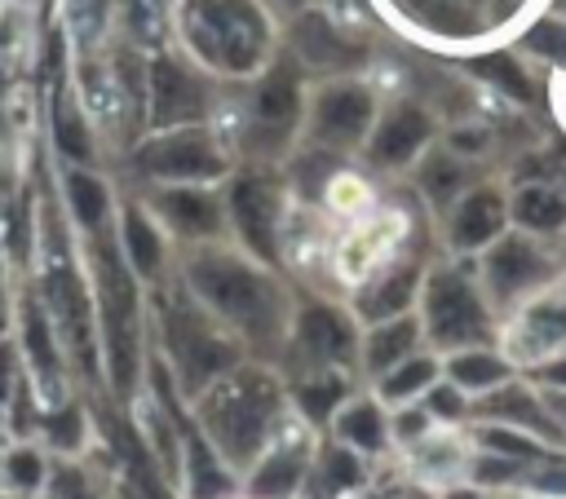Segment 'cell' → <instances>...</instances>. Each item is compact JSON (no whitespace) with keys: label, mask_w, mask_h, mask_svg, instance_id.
Masks as SVG:
<instances>
[{"label":"cell","mask_w":566,"mask_h":499,"mask_svg":"<svg viewBox=\"0 0 566 499\" xmlns=\"http://www.w3.org/2000/svg\"><path fill=\"white\" fill-rule=\"evenodd\" d=\"M433 137V119L420 102H398L389 106L376 124H371V137H367V155L376 168H407L424 155Z\"/></svg>","instance_id":"cell-13"},{"label":"cell","mask_w":566,"mask_h":499,"mask_svg":"<svg viewBox=\"0 0 566 499\" xmlns=\"http://www.w3.org/2000/svg\"><path fill=\"white\" fill-rule=\"evenodd\" d=\"M44 499H115V495H106V486L84 459H53Z\"/></svg>","instance_id":"cell-32"},{"label":"cell","mask_w":566,"mask_h":499,"mask_svg":"<svg viewBox=\"0 0 566 499\" xmlns=\"http://www.w3.org/2000/svg\"><path fill=\"white\" fill-rule=\"evenodd\" d=\"M544 384L566 389V358H557V362H548V367H544Z\"/></svg>","instance_id":"cell-43"},{"label":"cell","mask_w":566,"mask_h":499,"mask_svg":"<svg viewBox=\"0 0 566 499\" xmlns=\"http://www.w3.org/2000/svg\"><path fill=\"white\" fill-rule=\"evenodd\" d=\"M115 238H119V252H124L128 269L137 274V283H159L164 278L168 243H164V225L155 221L150 208L124 203V212L115 221Z\"/></svg>","instance_id":"cell-17"},{"label":"cell","mask_w":566,"mask_h":499,"mask_svg":"<svg viewBox=\"0 0 566 499\" xmlns=\"http://www.w3.org/2000/svg\"><path fill=\"white\" fill-rule=\"evenodd\" d=\"M35 442H40L53 459H84V450H88V442H93V420H88L84 402H80V397H62V402L44 406Z\"/></svg>","instance_id":"cell-21"},{"label":"cell","mask_w":566,"mask_h":499,"mask_svg":"<svg viewBox=\"0 0 566 499\" xmlns=\"http://www.w3.org/2000/svg\"><path fill=\"white\" fill-rule=\"evenodd\" d=\"M358 477H363V468H358V455H354L349 446H332V450H323V455H318L314 481H318V490H323V495L349 490V486H358Z\"/></svg>","instance_id":"cell-36"},{"label":"cell","mask_w":566,"mask_h":499,"mask_svg":"<svg viewBox=\"0 0 566 499\" xmlns=\"http://www.w3.org/2000/svg\"><path fill=\"white\" fill-rule=\"evenodd\" d=\"M544 402H548V411H553V420H557V424L566 428V389H553V393H548Z\"/></svg>","instance_id":"cell-44"},{"label":"cell","mask_w":566,"mask_h":499,"mask_svg":"<svg viewBox=\"0 0 566 499\" xmlns=\"http://www.w3.org/2000/svg\"><path fill=\"white\" fill-rule=\"evenodd\" d=\"M482 446L491 455H504V459H517V464H531V459H553L544 442H535L531 433H517L509 424H495V428H482Z\"/></svg>","instance_id":"cell-35"},{"label":"cell","mask_w":566,"mask_h":499,"mask_svg":"<svg viewBox=\"0 0 566 499\" xmlns=\"http://www.w3.org/2000/svg\"><path fill=\"white\" fill-rule=\"evenodd\" d=\"M478 71L486 75V79H495L504 93H513L517 102H526L531 97V84H526V75H522V66L509 57V53H495V57H482L478 62Z\"/></svg>","instance_id":"cell-37"},{"label":"cell","mask_w":566,"mask_h":499,"mask_svg":"<svg viewBox=\"0 0 566 499\" xmlns=\"http://www.w3.org/2000/svg\"><path fill=\"white\" fill-rule=\"evenodd\" d=\"M310 473V459H305V446H274L270 455H261L243 481L248 499H292L301 490Z\"/></svg>","instance_id":"cell-22"},{"label":"cell","mask_w":566,"mask_h":499,"mask_svg":"<svg viewBox=\"0 0 566 499\" xmlns=\"http://www.w3.org/2000/svg\"><path fill=\"white\" fill-rule=\"evenodd\" d=\"M420 185H424L429 199L455 203L460 199V185H464V163L451 150H429L424 163H420Z\"/></svg>","instance_id":"cell-33"},{"label":"cell","mask_w":566,"mask_h":499,"mask_svg":"<svg viewBox=\"0 0 566 499\" xmlns=\"http://www.w3.org/2000/svg\"><path fill=\"white\" fill-rule=\"evenodd\" d=\"M296 397H301V406H305V415L310 420H332L345 402V380L336 375V371H318L314 380H305L301 389H296Z\"/></svg>","instance_id":"cell-34"},{"label":"cell","mask_w":566,"mask_h":499,"mask_svg":"<svg viewBox=\"0 0 566 499\" xmlns=\"http://www.w3.org/2000/svg\"><path fill=\"white\" fill-rule=\"evenodd\" d=\"M416 344H420V322H416L411 314H398V318H385V322H376V327L367 331L363 362H367L376 375H385L389 367L407 362V358L416 353Z\"/></svg>","instance_id":"cell-25"},{"label":"cell","mask_w":566,"mask_h":499,"mask_svg":"<svg viewBox=\"0 0 566 499\" xmlns=\"http://www.w3.org/2000/svg\"><path fill=\"white\" fill-rule=\"evenodd\" d=\"M0 269H9V252H4V238H0Z\"/></svg>","instance_id":"cell-47"},{"label":"cell","mask_w":566,"mask_h":499,"mask_svg":"<svg viewBox=\"0 0 566 499\" xmlns=\"http://www.w3.org/2000/svg\"><path fill=\"white\" fill-rule=\"evenodd\" d=\"M424 424H429V411L420 406V411L398 415V424H394V428H398V437H402V442H411V437H420V428H424Z\"/></svg>","instance_id":"cell-41"},{"label":"cell","mask_w":566,"mask_h":499,"mask_svg":"<svg viewBox=\"0 0 566 499\" xmlns=\"http://www.w3.org/2000/svg\"><path fill=\"white\" fill-rule=\"evenodd\" d=\"M416 287H420V269H416V265H402V269L385 274V278L363 296V314H367V318H376V322L398 318V314H407V305H411Z\"/></svg>","instance_id":"cell-30"},{"label":"cell","mask_w":566,"mask_h":499,"mask_svg":"<svg viewBox=\"0 0 566 499\" xmlns=\"http://www.w3.org/2000/svg\"><path fill=\"white\" fill-rule=\"evenodd\" d=\"M22 380H27V367H22L18 340H13V336H0V411L9 406V397L18 393Z\"/></svg>","instance_id":"cell-39"},{"label":"cell","mask_w":566,"mask_h":499,"mask_svg":"<svg viewBox=\"0 0 566 499\" xmlns=\"http://www.w3.org/2000/svg\"><path fill=\"white\" fill-rule=\"evenodd\" d=\"M292 49H296L301 62H310V66H318V71H345V66H354L358 53H363V49H358L336 22H327L323 13H305V18L292 26Z\"/></svg>","instance_id":"cell-20"},{"label":"cell","mask_w":566,"mask_h":499,"mask_svg":"<svg viewBox=\"0 0 566 499\" xmlns=\"http://www.w3.org/2000/svg\"><path fill=\"white\" fill-rule=\"evenodd\" d=\"M535 486H544V490H566V464H548V473H539Z\"/></svg>","instance_id":"cell-42"},{"label":"cell","mask_w":566,"mask_h":499,"mask_svg":"<svg viewBox=\"0 0 566 499\" xmlns=\"http://www.w3.org/2000/svg\"><path fill=\"white\" fill-rule=\"evenodd\" d=\"M146 93H150V124L155 128H186L208 115V79L186 66L172 53H159L146 71Z\"/></svg>","instance_id":"cell-11"},{"label":"cell","mask_w":566,"mask_h":499,"mask_svg":"<svg viewBox=\"0 0 566 499\" xmlns=\"http://www.w3.org/2000/svg\"><path fill=\"white\" fill-rule=\"evenodd\" d=\"M195 402H199L195 424L203 428V437L217 446V455L234 473L239 468L248 473L261 459V450L283 415V393L261 371H239V367L230 375H221L217 384H208Z\"/></svg>","instance_id":"cell-2"},{"label":"cell","mask_w":566,"mask_h":499,"mask_svg":"<svg viewBox=\"0 0 566 499\" xmlns=\"http://www.w3.org/2000/svg\"><path fill=\"white\" fill-rule=\"evenodd\" d=\"M181 283L226 331L243 336L248 344L270 349L283 336V291L252 261L199 243L181 261Z\"/></svg>","instance_id":"cell-1"},{"label":"cell","mask_w":566,"mask_h":499,"mask_svg":"<svg viewBox=\"0 0 566 499\" xmlns=\"http://www.w3.org/2000/svg\"><path fill=\"white\" fill-rule=\"evenodd\" d=\"M504 225H509V203L500 190L482 185V190H464L455 203H451V216H447V243L455 252H478V247H491L495 238H504Z\"/></svg>","instance_id":"cell-15"},{"label":"cell","mask_w":566,"mask_h":499,"mask_svg":"<svg viewBox=\"0 0 566 499\" xmlns=\"http://www.w3.org/2000/svg\"><path fill=\"white\" fill-rule=\"evenodd\" d=\"M150 212L168 234L186 243H208L226 225V199H217L208 185H159L150 194Z\"/></svg>","instance_id":"cell-12"},{"label":"cell","mask_w":566,"mask_h":499,"mask_svg":"<svg viewBox=\"0 0 566 499\" xmlns=\"http://www.w3.org/2000/svg\"><path fill=\"white\" fill-rule=\"evenodd\" d=\"M526 49L553 62H566V22H539L526 31Z\"/></svg>","instance_id":"cell-40"},{"label":"cell","mask_w":566,"mask_h":499,"mask_svg":"<svg viewBox=\"0 0 566 499\" xmlns=\"http://www.w3.org/2000/svg\"><path fill=\"white\" fill-rule=\"evenodd\" d=\"M53 146H57V155L71 168H93V132H88V119L66 97L53 102Z\"/></svg>","instance_id":"cell-29"},{"label":"cell","mask_w":566,"mask_h":499,"mask_svg":"<svg viewBox=\"0 0 566 499\" xmlns=\"http://www.w3.org/2000/svg\"><path fill=\"white\" fill-rule=\"evenodd\" d=\"M296 124H301V71L292 62H279L252 88L248 119H243V150L270 159L287 146Z\"/></svg>","instance_id":"cell-8"},{"label":"cell","mask_w":566,"mask_h":499,"mask_svg":"<svg viewBox=\"0 0 566 499\" xmlns=\"http://www.w3.org/2000/svg\"><path fill=\"white\" fill-rule=\"evenodd\" d=\"M424 331L438 349H451V353L491 340L486 305L464 274L438 269L424 278Z\"/></svg>","instance_id":"cell-6"},{"label":"cell","mask_w":566,"mask_h":499,"mask_svg":"<svg viewBox=\"0 0 566 499\" xmlns=\"http://www.w3.org/2000/svg\"><path fill=\"white\" fill-rule=\"evenodd\" d=\"M429 415H438V420H460L464 415V389L460 384H451V380H433L429 389H424V402H420Z\"/></svg>","instance_id":"cell-38"},{"label":"cell","mask_w":566,"mask_h":499,"mask_svg":"<svg viewBox=\"0 0 566 499\" xmlns=\"http://www.w3.org/2000/svg\"><path fill=\"white\" fill-rule=\"evenodd\" d=\"M146 4H168V0H146Z\"/></svg>","instance_id":"cell-48"},{"label":"cell","mask_w":566,"mask_h":499,"mask_svg":"<svg viewBox=\"0 0 566 499\" xmlns=\"http://www.w3.org/2000/svg\"><path fill=\"white\" fill-rule=\"evenodd\" d=\"M190 53L226 75H248L270 44V26L252 0H181Z\"/></svg>","instance_id":"cell-4"},{"label":"cell","mask_w":566,"mask_h":499,"mask_svg":"<svg viewBox=\"0 0 566 499\" xmlns=\"http://www.w3.org/2000/svg\"><path fill=\"white\" fill-rule=\"evenodd\" d=\"M292 4H305V0H292Z\"/></svg>","instance_id":"cell-49"},{"label":"cell","mask_w":566,"mask_h":499,"mask_svg":"<svg viewBox=\"0 0 566 499\" xmlns=\"http://www.w3.org/2000/svg\"><path fill=\"white\" fill-rule=\"evenodd\" d=\"M438 380V362L433 358H420V353H411L407 362H398V367H389L385 375H380V397L385 402H394V406H402V402H411V397H424V389Z\"/></svg>","instance_id":"cell-31"},{"label":"cell","mask_w":566,"mask_h":499,"mask_svg":"<svg viewBox=\"0 0 566 499\" xmlns=\"http://www.w3.org/2000/svg\"><path fill=\"white\" fill-rule=\"evenodd\" d=\"M332 433H336V442L349 446V450H380L389 424H385V411H380L376 402H363V397H358V402H345V406L332 415Z\"/></svg>","instance_id":"cell-26"},{"label":"cell","mask_w":566,"mask_h":499,"mask_svg":"<svg viewBox=\"0 0 566 499\" xmlns=\"http://www.w3.org/2000/svg\"><path fill=\"white\" fill-rule=\"evenodd\" d=\"M509 221L526 225L531 234H548L557 225H566V194L553 185H526L513 203H509Z\"/></svg>","instance_id":"cell-28"},{"label":"cell","mask_w":566,"mask_h":499,"mask_svg":"<svg viewBox=\"0 0 566 499\" xmlns=\"http://www.w3.org/2000/svg\"><path fill=\"white\" fill-rule=\"evenodd\" d=\"M354 322L332 305H305L296 318V349L318 371H336L354 358Z\"/></svg>","instance_id":"cell-16"},{"label":"cell","mask_w":566,"mask_h":499,"mask_svg":"<svg viewBox=\"0 0 566 499\" xmlns=\"http://www.w3.org/2000/svg\"><path fill=\"white\" fill-rule=\"evenodd\" d=\"M49 468H53V455H49V450H44L35 437L4 442V446H0V490L44 499Z\"/></svg>","instance_id":"cell-23"},{"label":"cell","mask_w":566,"mask_h":499,"mask_svg":"<svg viewBox=\"0 0 566 499\" xmlns=\"http://www.w3.org/2000/svg\"><path fill=\"white\" fill-rule=\"evenodd\" d=\"M447 380L460 384L464 393H486V389H500L509 380V362L482 344L473 349H455L451 362H447Z\"/></svg>","instance_id":"cell-27"},{"label":"cell","mask_w":566,"mask_h":499,"mask_svg":"<svg viewBox=\"0 0 566 499\" xmlns=\"http://www.w3.org/2000/svg\"><path fill=\"white\" fill-rule=\"evenodd\" d=\"M562 9H566V0H562Z\"/></svg>","instance_id":"cell-50"},{"label":"cell","mask_w":566,"mask_h":499,"mask_svg":"<svg viewBox=\"0 0 566 499\" xmlns=\"http://www.w3.org/2000/svg\"><path fill=\"white\" fill-rule=\"evenodd\" d=\"M181 481L186 499H226L234 495V468L217 455L199 424H181Z\"/></svg>","instance_id":"cell-18"},{"label":"cell","mask_w":566,"mask_h":499,"mask_svg":"<svg viewBox=\"0 0 566 499\" xmlns=\"http://www.w3.org/2000/svg\"><path fill=\"white\" fill-rule=\"evenodd\" d=\"M482 278H486V287H491V296H495L500 305H509V300H517L522 291H531V287H539V283L548 278V256H544L531 238L504 234V238H495V243L486 247V256H482Z\"/></svg>","instance_id":"cell-14"},{"label":"cell","mask_w":566,"mask_h":499,"mask_svg":"<svg viewBox=\"0 0 566 499\" xmlns=\"http://www.w3.org/2000/svg\"><path fill=\"white\" fill-rule=\"evenodd\" d=\"M13 340H18V353H22V367H27V380L31 389L40 393L44 406L71 397L66 393V380H71V358L62 349V336L44 309V300L35 296V287L27 283L18 291V318H13Z\"/></svg>","instance_id":"cell-7"},{"label":"cell","mask_w":566,"mask_h":499,"mask_svg":"<svg viewBox=\"0 0 566 499\" xmlns=\"http://www.w3.org/2000/svg\"><path fill=\"white\" fill-rule=\"evenodd\" d=\"M451 499H486V495H473V490H455Z\"/></svg>","instance_id":"cell-45"},{"label":"cell","mask_w":566,"mask_h":499,"mask_svg":"<svg viewBox=\"0 0 566 499\" xmlns=\"http://www.w3.org/2000/svg\"><path fill=\"white\" fill-rule=\"evenodd\" d=\"M482 406H486V415L513 420V424L531 428V433L544 437V442H562V424L553 420L548 402H544V397H531L526 389H517V384H509V380H504L500 389H491V397H486Z\"/></svg>","instance_id":"cell-24"},{"label":"cell","mask_w":566,"mask_h":499,"mask_svg":"<svg viewBox=\"0 0 566 499\" xmlns=\"http://www.w3.org/2000/svg\"><path fill=\"white\" fill-rule=\"evenodd\" d=\"M62 208H66V221H71V230H75L80 238L115 225L111 185H106L93 168H71V163L62 168Z\"/></svg>","instance_id":"cell-19"},{"label":"cell","mask_w":566,"mask_h":499,"mask_svg":"<svg viewBox=\"0 0 566 499\" xmlns=\"http://www.w3.org/2000/svg\"><path fill=\"white\" fill-rule=\"evenodd\" d=\"M133 168L155 185H208L226 177V155L208 128H159L133 150Z\"/></svg>","instance_id":"cell-5"},{"label":"cell","mask_w":566,"mask_h":499,"mask_svg":"<svg viewBox=\"0 0 566 499\" xmlns=\"http://www.w3.org/2000/svg\"><path fill=\"white\" fill-rule=\"evenodd\" d=\"M371 124H376V97H371L367 84L340 79V84L318 88L314 102H310V141L332 150V155L354 150L358 141H367Z\"/></svg>","instance_id":"cell-9"},{"label":"cell","mask_w":566,"mask_h":499,"mask_svg":"<svg viewBox=\"0 0 566 499\" xmlns=\"http://www.w3.org/2000/svg\"><path fill=\"white\" fill-rule=\"evenodd\" d=\"M159 336H164V367L172 371L177 389L186 397H199L208 384H217L221 375L234 371L239 349L226 336V327L186 291L164 296L159 305Z\"/></svg>","instance_id":"cell-3"},{"label":"cell","mask_w":566,"mask_h":499,"mask_svg":"<svg viewBox=\"0 0 566 499\" xmlns=\"http://www.w3.org/2000/svg\"><path fill=\"white\" fill-rule=\"evenodd\" d=\"M279 208H283L279 185L265 172L234 177V185L226 194V221H234L239 243L265 265L279 256Z\"/></svg>","instance_id":"cell-10"},{"label":"cell","mask_w":566,"mask_h":499,"mask_svg":"<svg viewBox=\"0 0 566 499\" xmlns=\"http://www.w3.org/2000/svg\"><path fill=\"white\" fill-rule=\"evenodd\" d=\"M0 499H35V495H13V490H0Z\"/></svg>","instance_id":"cell-46"}]
</instances>
